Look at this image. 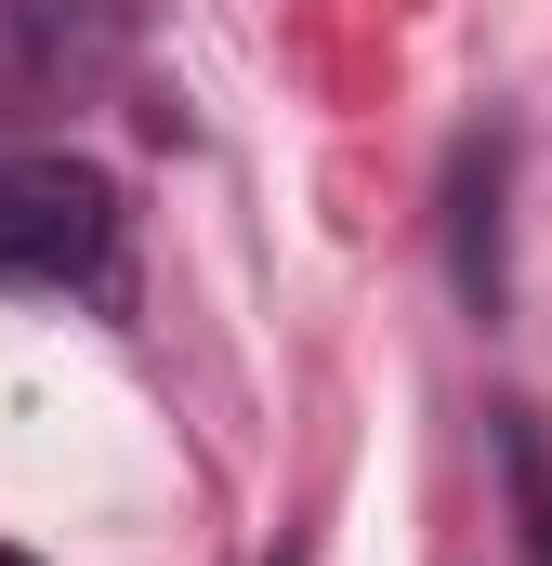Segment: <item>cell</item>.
<instances>
[{
  "label": "cell",
  "mask_w": 552,
  "mask_h": 566,
  "mask_svg": "<svg viewBox=\"0 0 552 566\" xmlns=\"http://www.w3.org/2000/svg\"><path fill=\"white\" fill-rule=\"evenodd\" d=\"M132 264V211L93 158H53V145H0V290H79V303H119Z\"/></svg>",
  "instance_id": "cell-1"
},
{
  "label": "cell",
  "mask_w": 552,
  "mask_h": 566,
  "mask_svg": "<svg viewBox=\"0 0 552 566\" xmlns=\"http://www.w3.org/2000/svg\"><path fill=\"white\" fill-rule=\"evenodd\" d=\"M145 53V0H0V145L106 106Z\"/></svg>",
  "instance_id": "cell-2"
},
{
  "label": "cell",
  "mask_w": 552,
  "mask_h": 566,
  "mask_svg": "<svg viewBox=\"0 0 552 566\" xmlns=\"http://www.w3.org/2000/svg\"><path fill=\"white\" fill-rule=\"evenodd\" d=\"M500 461H513V501H527V566H552V434L527 409H500Z\"/></svg>",
  "instance_id": "cell-3"
},
{
  "label": "cell",
  "mask_w": 552,
  "mask_h": 566,
  "mask_svg": "<svg viewBox=\"0 0 552 566\" xmlns=\"http://www.w3.org/2000/svg\"><path fill=\"white\" fill-rule=\"evenodd\" d=\"M0 566H26V554H0Z\"/></svg>",
  "instance_id": "cell-4"
}]
</instances>
